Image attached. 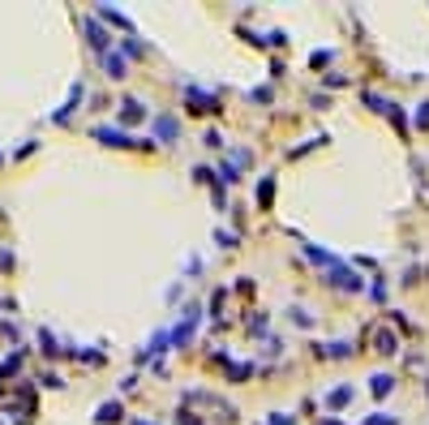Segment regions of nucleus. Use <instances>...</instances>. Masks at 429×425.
Returning a JSON list of instances; mask_svg holds the SVG:
<instances>
[{
  "mask_svg": "<svg viewBox=\"0 0 429 425\" xmlns=\"http://www.w3.org/2000/svg\"><path fill=\"white\" fill-rule=\"evenodd\" d=\"M395 387V378H387V374H378V378H373V395H387Z\"/></svg>",
  "mask_w": 429,
  "mask_h": 425,
  "instance_id": "5",
  "label": "nucleus"
},
{
  "mask_svg": "<svg viewBox=\"0 0 429 425\" xmlns=\"http://www.w3.org/2000/svg\"><path fill=\"white\" fill-rule=\"evenodd\" d=\"M352 399V387H339V391H331V408H343Z\"/></svg>",
  "mask_w": 429,
  "mask_h": 425,
  "instance_id": "4",
  "label": "nucleus"
},
{
  "mask_svg": "<svg viewBox=\"0 0 429 425\" xmlns=\"http://www.w3.org/2000/svg\"><path fill=\"white\" fill-rule=\"evenodd\" d=\"M159 134H163V138H176V120H172V116H159Z\"/></svg>",
  "mask_w": 429,
  "mask_h": 425,
  "instance_id": "7",
  "label": "nucleus"
},
{
  "mask_svg": "<svg viewBox=\"0 0 429 425\" xmlns=\"http://www.w3.org/2000/svg\"><path fill=\"white\" fill-rule=\"evenodd\" d=\"M104 65H108V73H112V78H124V56H104Z\"/></svg>",
  "mask_w": 429,
  "mask_h": 425,
  "instance_id": "2",
  "label": "nucleus"
},
{
  "mask_svg": "<svg viewBox=\"0 0 429 425\" xmlns=\"http://www.w3.org/2000/svg\"><path fill=\"white\" fill-rule=\"evenodd\" d=\"M138 425H142V421H138Z\"/></svg>",
  "mask_w": 429,
  "mask_h": 425,
  "instance_id": "9",
  "label": "nucleus"
},
{
  "mask_svg": "<svg viewBox=\"0 0 429 425\" xmlns=\"http://www.w3.org/2000/svg\"><path fill=\"white\" fill-rule=\"evenodd\" d=\"M120 417V404H116V399H112V404H104V408H99V421H116Z\"/></svg>",
  "mask_w": 429,
  "mask_h": 425,
  "instance_id": "6",
  "label": "nucleus"
},
{
  "mask_svg": "<svg viewBox=\"0 0 429 425\" xmlns=\"http://www.w3.org/2000/svg\"><path fill=\"white\" fill-rule=\"evenodd\" d=\"M99 142H108V146H138V138H124L120 129H95Z\"/></svg>",
  "mask_w": 429,
  "mask_h": 425,
  "instance_id": "1",
  "label": "nucleus"
},
{
  "mask_svg": "<svg viewBox=\"0 0 429 425\" xmlns=\"http://www.w3.org/2000/svg\"><path fill=\"white\" fill-rule=\"evenodd\" d=\"M120 108H124V112H120L124 120H138V116H142V104H138V99H124Z\"/></svg>",
  "mask_w": 429,
  "mask_h": 425,
  "instance_id": "3",
  "label": "nucleus"
},
{
  "mask_svg": "<svg viewBox=\"0 0 429 425\" xmlns=\"http://www.w3.org/2000/svg\"><path fill=\"white\" fill-rule=\"evenodd\" d=\"M270 189H275V185H270V181H262V189H258V198H262V207H270Z\"/></svg>",
  "mask_w": 429,
  "mask_h": 425,
  "instance_id": "8",
  "label": "nucleus"
}]
</instances>
